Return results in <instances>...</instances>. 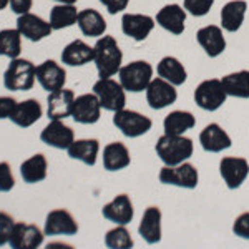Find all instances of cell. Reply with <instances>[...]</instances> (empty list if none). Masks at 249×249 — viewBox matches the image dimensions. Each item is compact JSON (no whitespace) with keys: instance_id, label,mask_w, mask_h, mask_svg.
Wrapping results in <instances>:
<instances>
[{"instance_id":"cell-8","label":"cell","mask_w":249,"mask_h":249,"mask_svg":"<svg viewBox=\"0 0 249 249\" xmlns=\"http://www.w3.org/2000/svg\"><path fill=\"white\" fill-rule=\"evenodd\" d=\"M113 124L124 136H128V138H138V136L146 135L151 130L153 122L146 115H142L135 110H124L123 108L120 111H115Z\"/></svg>"},{"instance_id":"cell-7","label":"cell","mask_w":249,"mask_h":249,"mask_svg":"<svg viewBox=\"0 0 249 249\" xmlns=\"http://www.w3.org/2000/svg\"><path fill=\"white\" fill-rule=\"evenodd\" d=\"M226 91L223 88L221 78L203 80L195 90V102L201 110L216 111L226 103Z\"/></svg>"},{"instance_id":"cell-6","label":"cell","mask_w":249,"mask_h":249,"mask_svg":"<svg viewBox=\"0 0 249 249\" xmlns=\"http://www.w3.org/2000/svg\"><path fill=\"white\" fill-rule=\"evenodd\" d=\"M158 178L163 184L184 188V190H195L199 181V175L196 166L188 161L175 164V166H166L164 164L161 171H160Z\"/></svg>"},{"instance_id":"cell-18","label":"cell","mask_w":249,"mask_h":249,"mask_svg":"<svg viewBox=\"0 0 249 249\" xmlns=\"http://www.w3.org/2000/svg\"><path fill=\"white\" fill-rule=\"evenodd\" d=\"M17 30L22 34V37H25L27 40L30 42H40L45 37H50L52 29L50 22H45L42 17L35 14H23V15H18L17 18Z\"/></svg>"},{"instance_id":"cell-15","label":"cell","mask_w":249,"mask_h":249,"mask_svg":"<svg viewBox=\"0 0 249 249\" xmlns=\"http://www.w3.org/2000/svg\"><path fill=\"white\" fill-rule=\"evenodd\" d=\"M196 40L210 58L219 57L226 50V37H224V30L221 29V25L201 27L196 34Z\"/></svg>"},{"instance_id":"cell-33","label":"cell","mask_w":249,"mask_h":249,"mask_svg":"<svg viewBox=\"0 0 249 249\" xmlns=\"http://www.w3.org/2000/svg\"><path fill=\"white\" fill-rule=\"evenodd\" d=\"M195 124H196V118L193 116L191 111L176 110L164 116L163 130L166 135H184Z\"/></svg>"},{"instance_id":"cell-17","label":"cell","mask_w":249,"mask_h":249,"mask_svg":"<svg viewBox=\"0 0 249 249\" xmlns=\"http://www.w3.org/2000/svg\"><path fill=\"white\" fill-rule=\"evenodd\" d=\"M186 14L188 12L184 10V7L178 3H168L158 10L155 20L163 30L173 35H181L186 27Z\"/></svg>"},{"instance_id":"cell-1","label":"cell","mask_w":249,"mask_h":249,"mask_svg":"<svg viewBox=\"0 0 249 249\" xmlns=\"http://www.w3.org/2000/svg\"><path fill=\"white\" fill-rule=\"evenodd\" d=\"M95 67L100 78H110L120 71L123 65V52L118 42L111 35H102L96 40L95 47Z\"/></svg>"},{"instance_id":"cell-10","label":"cell","mask_w":249,"mask_h":249,"mask_svg":"<svg viewBox=\"0 0 249 249\" xmlns=\"http://www.w3.org/2000/svg\"><path fill=\"white\" fill-rule=\"evenodd\" d=\"M144 91H146L148 105L153 110H163V108L173 105L176 102V98H178L176 87L171 85L166 80H163L161 77H156L151 80Z\"/></svg>"},{"instance_id":"cell-31","label":"cell","mask_w":249,"mask_h":249,"mask_svg":"<svg viewBox=\"0 0 249 249\" xmlns=\"http://www.w3.org/2000/svg\"><path fill=\"white\" fill-rule=\"evenodd\" d=\"M47 168H48V163H47L45 155L37 153L20 164V175H22L25 183L35 184V183L43 181V179L47 178Z\"/></svg>"},{"instance_id":"cell-11","label":"cell","mask_w":249,"mask_h":249,"mask_svg":"<svg viewBox=\"0 0 249 249\" xmlns=\"http://www.w3.org/2000/svg\"><path fill=\"white\" fill-rule=\"evenodd\" d=\"M156 25V20L146 14H123L122 17V32L135 42H143L150 37Z\"/></svg>"},{"instance_id":"cell-37","label":"cell","mask_w":249,"mask_h":249,"mask_svg":"<svg viewBox=\"0 0 249 249\" xmlns=\"http://www.w3.org/2000/svg\"><path fill=\"white\" fill-rule=\"evenodd\" d=\"M214 0H183V7L193 17H204L210 14Z\"/></svg>"},{"instance_id":"cell-24","label":"cell","mask_w":249,"mask_h":249,"mask_svg":"<svg viewBox=\"0 0 249 249\" xmlns=\"http://www.w3.org/2000/svg\"><path fill=\"white\" fill-rule=\"evenodd\" d=\"M75 93L68 88H60L52 91L47 98V115L50 120H63L71 116V107H73Z\"/></svg>"},{"instance_id":"cell-36","label":"cell","mask_w":249,"mask_h":249,"mask_svg":"<svg viewBox=\"0 0 249 249\" xmlns=\"http://www.w3.org/2000/svg\"><path fill=\"white\" fill-rule=\"evenodd\" d=\"M105 244L110 249H130L133 246V238L124 224H118L110 230L105 236Z\"/></svg>"},{"instance_id":"cell-21","label":"cell","mask_w":249,"mask_h":249,"mask_svg":"<svg viewBox=\"0 0 249 249\" xmlns=\"http://www.w3.org/2000/svg\"><path fill=\"white\" fill-rule=\"evenodd\" d=\"M103 218L111 221L115 224H130L133 221L135 210H133V203H131L130 196L128 195H118L115 199H111L110 203H107L102 210Z\"/></svg>"},{"instance_id":"cell-14","label":"cell","mask_w":249,"mask_h":249,"mask_svg":"<svg viewBox=\"0 0 249 249\" xmlns=\"http://www.w3.org/2000/svg\"><path fill=\"white\" fill-rule=\"evenodd\" d=\"M43 236H45V232L40 231V228L35 224L15 223L9 244L12 249H35L42 246Z\"/></svg>"},{"instance_id":"cell-35","label":"cell","mask_w":249,"mask_h":249,"mask_svg":"<svg viewBox=\"0 0 249 249\" xmlns=\"http://www.w3.org/2000/svg\"><path fill=\"white\" fill-rule=\"evenodd\" d=\"M22 52V34L17 29L0 30V57L18 58Z\"/></svg>"},{"instance_id":"cell-3","label":"cell","mask_w":249,"mask_h":249,"mask_svg":"<svg viewBox=\"0 0 249 249\" xmlns=\"http://www.w3.org/2000/svg\"><path fill=\"white\" fill-rule=\"evenodd\" d=\"M35 70L37 67L27 58L10 60L5 73H3V87L12 91H27L35 85Z\"/></svg>"},{"instance_id":"cell-45","label":"cell","mask_w":249,"mask_h":249,"mask_svg":"<svg viewBox=\"0 0 249 249\" xmlns=\"http://www.w3.org/2000/svg\"><path fill=\"white\" fill-rule=\"evenodd\" d=\"M55 2H58V3H77L78 0H55Z\"/></svg>"},{"instance_id":"cell-39","label":"cell","mask_w":249,"mask_h":249,"mask_svg":"<svg viewBox=\"0 0 249 249\" xmlns=\"http://www.w3.org/2000/svg\"><path fill=\"white\" fill-rule=\"evenodd\" d=\"M15 178L12 175V168L9 163L2 161L0 163V193H9L14 190Z\"/></svg>"},{"instance_id":"cell-9","label":"cell","mask_w":249,"mask_h":249,"mask_svg":"<svg viewBox=\"0 0 249 249\" xmlns=\"http://www.w3.org/2000/svg\"><path fill=\"white\" fill-rule=\"evenodd\" d=\"M219 175L230 190H238L249 176V161L243 156H224L219 161Z\"/></svg>"},{"instance_id":"cell-42","label":"cell","mask_w":249,"mask_h":249,"mask_svg":"<svg viewBox=\"0 0 249 249\" xmlns=\"http://www.w3.org/2000/svg\"><path fill=\"white\" fill-rule=\"evenodd\" d=\"M15 105H17L15 98H12V96H0V120L10 118V115L15 110Z\"/></svg>"},{"instance_id":"cell-5","label":"cell","mask_w":249,"mask_h":249,"mask_svg":"<svg viewBox=\"0 0 249 249\" xmlns=\"http://www.w3.org/2000/svg\"><path fill=\"white\" fill-rule=\"evenodd\" d=\"M124 88L122 83L116 82L113 78H100L93 85V93L98 98L100 105L107 111H120L124 108L126 103V95H124Z\"/></svg>"},{"instance_id":"cell-26","label":"cell","mask_w":249,"mask_h":249,"mask_svg":"<svg viewBox=\"0 0 249 249\" xmlns=\"http://www.w3.org/2000/svg\"><path fill=\"white\" fill-rule=\"evenodd\" d=\"M93 47H90L83 40H73L62 52V62L68 67H83L93 62Z\"/></svg>"},{"instance_id":"cell-19","label":"cell","mask_w":249,"mask_h":249,"mask_svg":"<svg viewBox=\"0 0 249 249\" xmlns=\"http://www.w3.org/2000/svg\"><path fill=\"white\" fill-rule=\"evenodd\" d=\"M45 236H73L78 232V223L67 210H53L47 214Z\"/></svg>"},{"instance_id":"cell-20","label":"cell","mask_w":249,"mask_h":249,"mask_svg":"<svg viewBox=\"0 0 249 249\" xmlns=\"http://www.w3.org/2000/svg\"><path fill=\"white\" fill-rule=\"evenodd\" d=\"M199 144L208 153H221V151L231 148V136L218 123H210L199 133Z\"/></svg>"},{"instance_id":"cell-43","label":"cell","mask_w":249,"mask_h":249,"mask_svg":"<svg viewBox=\"0 0 249 249\" xmlns=\"http://www.w3.org/2000/svg\"><path fill=\"white\" fill-rule=\"evenodd\" d=\"M32 5H34V0H10V9L17 15L29 14Z\"/></svg>"},{"instance_id":"cell-41","label":"cell","mask_w":249,"mask_h":249,"mask_svg":"<svg viewBox=\"0 0 249 249\" xmlns=\"http://www.w3.org/2000/svg\"><path fill=\"white\" fill-rule=\"evenodd\" d=\"M100 3L108 10V14L116 15L120 12L126 10V7L130 5V0H100Z\"/></svg>"},{"instance_id":"cell-28","label":"cell","mask_w":249,"mask_h":249,"mask_svg":"<svg viewBox=\"0 0 249 249\" xmlns=\"http://www.w3.org/2000/svg\"><path fill=\"white\" fill-rule=\"evenodd\" d=\"M77 25L85 37H102L107 32L105 18H103V15L95 9L80 10Z\"/></svg>"},{"instance_id":"cell-38","label":"cell","mask_w":249,"mask_h":249,"mask_svg":"<svg viewBox=\"0 0 249 249\" xmlns=\"http://www.w3.org/2000/svg\"><path fill=\"white\" fill-rule=\"evenodd\" d=\"M15 226V221L14 218L5 211H0V248L9 244L12 230Z\"/></svg>"},{"instance_id":"cell-40","label":"cell","mask_w":249,"mask_h":249,"mask_svg":"<svg viewBox=\"0 0 249 249\" xmlns=\"http://www.w3.org/2000/svg\"><path fill=\"white\" fill-rule=\"evenodd\" d=\"M232 232H234L238 238L249 241V211L239 214L238 218L232 223Z\"/></svg>"},{"instance_id":"cell-12","label":"cell","mask_w":249,"mask_h":249,"mask_svg":"<svg viewBox=\"0 0 249 249\" xmlns=\"http://www.w3.org/2000/svg\"><path fill=\"white\" fill-rule=\"evenodd\" d=\"M35 77H37V82L40 83V87H42L43 90H47L48 93H52V91H57L60 88L65 87L67 71H65V68L55 62V60H45V62L40 63L37 67Z\"/></svg>"},{"instance_id":"cell-23","label":"cell","mask_w":249,"mask_h":249,"mask_svg":"<svg viewBox=\"0 0 249 249\" xmlns=\"http://www.w3.org/2000/svg\"><path fill=\"white\" fill-rule=\"evenodd\" d=\"M246 12H248L246 0H230L228 3H224L219 14L221 29L224 32H230V34L238 32L244 23Z\"/></svg>"},{"instance_id":"cell-25","label":"cell","mask_w":249,"mask_h":249,"mask_svg":"<svg viewBox=\"0 0 249 249\" xmlns=\"http://www.w3.org/2000/svg\"><path fill=\"white\" fill-rule=\"evenodd\" d=\"M43 115V108L38 103V100L29 98L25 102H20L15 105L14 113L10 115V122L15 123L20 128H29L34 123H37Z\"/></svg>"},{"instance_id":"cell-13","label":"cell","mask_w":249,"mask_h":249,"mask_svg":"<svg viewBox=\"0 0 249 249\" xmlns=\"http://www.w3.org/2000/svg\"><path fill=\"white\" fill-rule=\"evenodd\" d=\"M102 105L95 93L80 95L73 100L71 107V118L80 124H93L100 120Z\"/></svg>"},{"instance_id":"cell-4","label":"cell","mask_w":249,"mask_h":249,"mask_svg":"<svg viewBox=\"0 0 249 249\" xmlns=\"http://www.w3.org/2000/svg\"><path fill=\"white\" fill-rule=\"evenodd\" d=\"M120 83L126 91L140 93L146 90L150 82L153 80V67L146 60H135V62L123 65L118 71Z\"/></svg>"},{"instance_id":"cell-44","label":"cell","mask_w":249,"mask_h":249,"mask_svg":"<svg viewBox=\"0 0 249 249\" xmlns=\"http://www.w3.org/2000/svg\"><path fill=\"white\" fill-rule=\"evenodd\" d=\"M7 5H10V0H0V10H3Z\"/></svg>"},{"instance_id":"cell-2","label":"cell","mask_w":249,"mask_h":249,"mask_svg":"<svg viewBox=\"0 0 249 249\" xmlns=\"http://www.w3.org/2000/svg\"><path fill=\"white\" fill-rule=\"evenodd\" d=\"M155 150L158 158L166 166L184 163L191 158L195 144L193 140L184 135H161L155 144Z\"/></svg>"},{"instance_id":"cell-30","label":"cell","mask_w":249,"mask_h":249,"mask_svg":"<svg viewBox=\"0 0 249 249\" xmlns=\"http://www.w3.org/2000/svg\"><path fill=\"white\" fill-rule=\"evenodd\" d=\"M68 156L73 160L88 164V166H93L98 158L100 151V142L95 138H85V140H75L73 143L68 146Z\"/></svg>"},{"instance_id":"cell-16","label":"cell","mask_w":249,"mask_h":249,"mask_svg":"<svg viewBox=\"0 0 249 249\" xmlns=\"http://www.w3.org/2000/svg\"><path fill=\"white\" fill-rule=\"evenodd\" d=\"M40 140L48 146L57 148V150H68V146L75 142V133L62 120H52L42 130Z\"/></svg>"},{"instance_id":"cell-22","label":"cell","mask_w":249,"mask_h":249,"mask_svg":"<svg viewBox=\"0 0 249 249\" xmlns=\"http://www.w3.org/2000/svg\"><path fill=\"white\" fill-rule=\"evenodd\" d=\"M161 210L158 206H148L143 213V218L140 221L138 232L148 244H158L161 241Z\"/></svg>"},{"instance_id":"cell-34","label":"cell","mask_w":249,"mask_h":249,"mask_svg":"<svg viewBox=\"0 0 249 249\" xmlns=\"http://www.w3.org/2000/svg\"><path fill=\"white\" fill-rule=\"evenodd\" d=\"M78 18V10L75 3H57L50 10V25L53 30H63L75 25Z\"/></svg>"},{"instance_id":"cell-27","label":"cell","mask_w":249,"mask_h":249,"mask_svg":"<svg viewBox=\"0 0 249 249\" xmlns=\"http://www.w3.org/2000/svg\"><path fill=\"white\" fill-rule=\"evenodd\" d=\"M130 150L120 142H111L103 148V166L107 171H120L130 166Z\"/></svg>"},{"instance_id":"cell-29","label":"cell","mask_w":249,"mask_h":249,"mask_svg":"<svg viewBox=\"0 0 249 249\" xmlns=\"http://www.w3.org/2000/svg\"><path fill=\"white\" fill-rule=\"evenodd\" d=\"M156 73H158V77H161L175 87L183 85L188 78V71L184 65L176 57H171V55L160 60L158 67H156Z\"/></svg>"},{"instance_id":"cell-32","label":"cell","mask_w":249,"mask_h":249,"mask_svg":"<svg viewBox=\"0 0 249 249\" xmlns=\"http://www.w3.org/2000/svg\"><path fill=\"white\" fill-rule=\"evenodd\" d=\"M223 88L232 98H249V70H239L228 73L221 78Z\"/></svg>"}]
</instances>
